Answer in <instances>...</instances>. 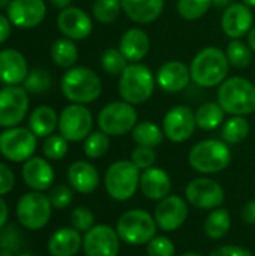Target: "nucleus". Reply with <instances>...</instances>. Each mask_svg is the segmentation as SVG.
Segmentation results:
<instances>
[{"instance_id":"nucleus-47","label":"nucleus","mask_w":255,"mask_h":256,"mask_svg":"<svg viewBox=\"0 0 255 256\" xmlns=\"http://www.w3.org/2000/svg\"><path fill=\"white\" fill-rule=\"evenodd\" d=\"M242 218L246 224L249 225H255V200L254 201H249L243 210H242Z\"/></svg>"},{"instance_id":"nucleus-1","label":"nucleus","mask_w":255,"mask_h":256,"mask_svg":"<svg viewBox=\"0 0 255 256\" xmlns=\"http://www.w3.org/2000/svg\"><path fill=\"white\" fill-rule=\"evenodd\" d=\"M228 68L230 63L222 50L206 46L197 52L191 63V80L200 87H216L227 80Z\"/></svg>"},{"instance_id":"nucleus-39","label":"nucleus","mask_w":255,"mask_h":256,"mask_svg":"<svg viewBox=\"0 0 255 256\" xmlns=\"http://www.w3.org/2000/svg\"><path fill=\"white\" fill-rule=\"evenodd\" d=\"M24 88L27 93H44L51 87V76L44 69H33L29 72V75L24 80Z\"/></svg>"},{"instance_id":"nucleus-44","label":"nucleus","mask_w":255,"mask_h":256,"mask_svg":"<svg viewBox=\"0 0 255 256\" xmlns=\"http://www.w3.org/2000/svg\"><path fill=\"white\" fill-rule=\"evenodd\" d=\"M131 160L140 170H147V168L153 166V164L156 160V153L152 147L137 146L131 153Z\"/></svg>"},{"instance_id":"nucleus-54","label":"nucleus","mask_w":255,"mask_h":256,"mask_svg":"<svg viewBox=\"0 0 255 256\" xmlns=\"http://www.w3.org/2000/svg\"><path fill=\"white\" fill-rule=\"evenodd\" d=\"M245 4H248L249 8H255V0H243Z\"/></svg>"},{"instance_id":"nucleus-37","label":"nucleus","mask_w":255,"mask_h":256,"mask_svg":"<svg viewBox=\"0 0 255 256\" xmlns=\"http://www.w3.org/2000/svg\"><path fill=\"white\" fill-rule=\"evenodd\" d=\"M212 6V0H177L176 8L182 18L192 21L207 14Z\"/></svg>"},{"instance_id":"nucleus-9","label":"nucleus","mask_w":255,"mask_h":256,"mask_svg":"<svg viewBox=\"0 0 255 256\" xmlns=\"http://www.w3.org/2000/svg\"><path fill=\"white\" fill-rule=\"evenodd\" d=\"M51 202L47 195L42 192H29L24 194L17 204V218L20 224L32 231L44 228L51 218Z\"/></svg>"},{"instance_id":"nucleus-43","label":"nucleus","mask_w":255,"mask_h":256,"mask_svg":"<svg viewBox=\"0 0 255 256\" xmlns=\"http://www.w3.org/2000/svg\"><path fill=\"white\" fill-rule=\"evenodd\" d=\"M174 243L164 236H155L147 243V255L149 256H174Z\"/></svg>"},{"instance_id":"nucleus-36","label":"nucleus","mask_w":255,"mask_h":256,"mask_svg":"<svg viewBox=\"0 0 255 256\" xmlns=\"http://www.w3.org/2000/svg\"><path fill=\"white\" fill-rule=\"evenodd\" d=\"M84 153L90 159H99L104 154H107L110 148V138L107 134L102 130L99 132H92L86 140H84Z\"/></svg>"},{"instance_id":"nucleus-51","label":"nucleus","mask_w":255,"mask_h":256,"mask_svg":"<svg viewBox=\"0 0 255 256\" xmlns=\"http://www.w3.org/2000/svg\"><path fill=\"white\" fill-rule=\"evenodd\" d=\"M233 0H212V6L215 8H228Z\"/></svg>"},{"instance_id":"nucleus-57","label":"nucleus","mask_w":255,"mask_h":256,"mask_svg":"<svg viewBox=\"0 0 255 256\" xmlns=\"http://www.w3.org/2000/svg\"><path fill=\"white\" fill-rule=\"evenodd\" d=\"M0 249H2V242H0Z\"/></svg>"},{"instance_id":"nucleus-5","label":"nucleus","mask_w":255,"mask_h":256,"mask_svg":"<svg viewBox=\"0 0 255 256\" xmlns=\"http://www.w3.org/2000/svg\"><path fill=\"white\" fill-rule=\"evenodd\" d=\"M188 162L198 172L215 174L230 165L231 152L228 144L221 140H204L191 148Z\"/></svg>"},{"instance_id":"nucleus-12","label":"nucleus","mask_w":255,"mask_h":256,"mask_svg":"<svg viewBox=\"0 0 255 256\" xmlns=\"http://www.w3.org/2000/svg\"><path fill=\"white\" fill-rule=\"evenodd\" d=\"M29 110V96L24 87L6 86L0 90V128L18 126Z\"/></svg>"},{"instance_id":"nucleus-11","label":"nucleus","mask_w":255,"mask_h":256,"mask_svg":"<svg viewBox=\"0 0 255 256\" xmlns=\"http://www.w3.org/2000/svg\"><path fill=\"white\" fill-rule=\"evenodd\" d=\"M93 116L84 105L72 104L63 108L59 116V130L60 135L68 141L78 142L86 140L92 134Z\"/></svg>"},{"instance_id":"nucleus-23","label":"nucleus","mask_w":255,"mask_h":256,"mask_svg":"<svg viewBox=\"0 0 255 256\" xmlns=\"http://www.w3.org/2000/svg\"><path fill=\"white\" fill-rule=\"evenodd\" d=\"M140 189L141 192L153 201H161L170 195L171 190V178L162 168H147L140 177Z\"/></svg>"},{"instance_id":"nucleus-50","label":"nucleus","mask_w":255,"mask_h":256,"mask_svg":"<svg viewBox=\"0 0 255 256\" xmlns=\"http://www.w3.org/2000/svg\"><path fill=\"white\" fill-rule=\"evenodd\" d=\"M72 0H50V3L54 6V8H59V9H66L69 8Z\"/></svg>"},{"instance_id":"nucleus-52","label":"nucleus","mask_w":255,"mask_h":256,"mask_svg":"<svg viewBox=\"0 0 255 256\" xmlns=\"http://www.w3.org/2000/svg\"><path fill=\"white\" fill-rule=\"evenodd\" d=\"M248 45L251 46V50L255 52V26L251 28V32L248 33Z\"/></svg>"},{"instance_id":"nucleus-24","label":"nucleus","mask_w":255,"mask_h":256,"mask_svg":"<svg viewBox=\"0 0 255 256\" xmlns=\"http://www.w3.org/2000/svg\"><path fill=\"white\" fill-rule=\"evenodd\" d=\"M119 50L131 63H140L150 50V39L141 28L132 27L123 33L119 42Z\"/></svg>"},{"instance_id":"nucleus-15","label":"nucleus","mask_w":255,"mask_h":256,"mask_svg":"<svg viewBox=\"0 0 255 256\" xmlns=\"http://www.w3.org/2000/svg\"><path fill=\"white\" fill-rule=\"evenodd\" d=\"M195 126H197L195 114L191 111V108L185 105H177L171 108L165 114L162 122L164 135L173 142L188 141L192 136Z\"/></svg>"},{"instance_id":"nucleus-55","label":"nucleus","mask_w":255,"mask_h":256,"mask_svg":"<svg viewBox=\"0 0 255 256\" xmlns=\"http://www.w3.org/2000/svg\"><path fill=\"white\" fill-rule=\"evenodd\" d=\"M180 256H203L201 254H197V252H186V254H183V255Z\"/></svg>"},{"instance_id":"nucleus-35","label":"nucleus","mask_w":255,"mask_h":256,"mask_svg":"<svg viewBox=\"0 0 255 256\" xmlns=\"http://www.w3.org/2000/svg\"><path fill=\"white\" fill-rule=\"evenodd\" d=\"M122 10V2L120 0H95L92 6V12L96 21L102 24H111L114 22Z\"/></svg>"},{"instance_id":"nucleus-18","label":"nucleus","mask_w":255,"mask_h":256,"mask_svg":"<svg viewBox=\"0 0 255 256\" xmlns=\"http://www.w3.org/2000/svg\"><path fill=\"white\" fill-rule=\"evenodd\" d=\"M221 27L231 39H240L248 34L254 27V15L251 8L245 3H231L222 14Z\"/></svg>"},{"instance_id":"nucleus-22","label":"nucleus","mask_w":255,"mask_h":256,"mask_svg":"<svg viewBox=\"0 0 255 256\" xmlns=\"http://www.w3.org/2000/svg\"><path fill=\"white\" fill-rule=\"evenodd\" d=\"M21 172L24 183L36 192H44L54 183V170L44 158L32 156L24 162Z\"/></svg>"},{"instance_id":"nucleus-45","label":"nucleus","mask_w":255,"mask_h":256,"mask_svg":"<svg viewBox=\"0 0 255 256\" xmlns=\"http://www.w3.org/2000/svg\"><path fill=\"white\" fill-rule=\"evenodd\" d=\"M15 186V176L12 172V170L6 165L0 162V196L9 194Z\"/></svg>"},{"instance_id":"nucleus-49","label":"nucleus","mask_w":255,"mask_h":256,"mask_svg":"<svg viewBox=\"0 0 255 256\" xmlns=\"http://www.w3.org/2000/svg\"><path fill=\"white\" fill-rule=\"evenodd\" d=\"M8 218H9V208H8V204L5 202V200H3V198H0V230L6 225Z\"/></svg>"},{"instance_id":"nucleus-27","label":"nucleus","mask_w":255,"mask_h":256,"mask_svg":"<svg viewBox=\"0 0 255 256\" xmlns=\"http://www.w3.org/2000/svg\"><path fill=\"white\" fill-rule=\"evenodd\" d=\"M83 246V238L75 228H60L48 240L51 256H74Z\"/></svg>"},{"instance_id":"nucleus-21","label":"nucleus","mask_w":255,"mask_h":256,"mask_svg":"<svg viewBox=\"0 0 255 256\" xmlns=\"http://www.w3.org/2000/svg\"><path fill=\"white\" fill-rule=\"evenodd\" d=\"M26 57L12 48L0 51V82L6 86H18L29 75Z\"/></svg>"},{"instance_id":"nucleus-29","label":"nucleus","mask_w":255,"mask_h":256,"mask_svg":"<svg viewBox=\"0 0 255 256\" xmlns=\"http://www.w3.org/2000/svg\"><path fill=\"white\" fill-rule=\"evenodd\" d=\"M51 58L57 66L71 69L78 60V48L69 38L57 39L51 45Z\"/></svg>"},{"instance_id":"nucleus-33","label":"nucleus","mask_w":255,"mask_h":256,"mask_svg":"<svg viewBox=\"0 0 255 256\" xmlns=\"http://www.w3.org/2000/svg\"><path fill=\"white\" fill-rule=\"evenodd\" d=\"M249 134V123L243 116H233L222 126V141L228 146L239 144L246 140Z\"/></svg>"},{"instance_id":"nucleus-20","label":"nucleus","mask_w":255,"mask_h":256,"mask_svg":"<svg viewBox=\"0 0 255 256\" xmlns=\"http://www.w3.org/2000/svg\"><path fill=\"white\" fill-rule=\"evenodd\" d=\"M155 76L156 86L161 90L167 93H177L188 87L191 81V70L185 63L170 60L158 69V74Z\"/></svg>"},{"instance_id":"nucleus-30","label":"nucleus","mask_w":255,"mask_h":256,"mask_svg":"<svg viewBox=\"0 0 255 256\" xmlns=\"http://www.w3.org/2000/svg\"><path fill=\"white\" fill-rule=\"evenodd\" d=\"M225 111L218 102H206L195 111L197 126L203 130H215L224 122Z\"/></svg>"},{"instance_id":"nucleus-53","label":"nucleus","mask_w":255,"mask_h":256,"mask_svg":"<svg viewBox=\"0 0 255 256\" xmlns=\"http://www.w3.org/2000/svg\"><path fill=\"white\" fill-rule=\"evenodd\" d=\"M9 3H11V0H0V9L8 8V6H9Z\"/></svg>"},{"instance_id":"nucleus-6","label":"nucleus","mask_w":255,"mask_h":256,"mask_svg":"<svg viewBox=\"0 0 255 256\" xmlns=\"http://www.w3.org/2000/svg\"><path fill=\"white\" fill-rule=\"evenodd\" d=\"M140 177L132 160H117L105 172V190L116 201H128L140 188Z\"/></svg>"},{"instance_id":"nucleus-25","label":"nucleus","mask_w":255,"mask_h":256,"mask_svg":"<svg viewBox=\"0 0 255 256\" xmlns=\"http://www.w3.org/2000/svg\"><path fill=\"white\" fill-rule=\"evenodd\" d=\"M68 182L74 190L80 194H92L99 184V174L92 164L77 160L68 170Z\"/></svg>"},{"instance_id":"nucleus-4","label":"nucleus","mask_w":255,"mask_h":256,"mask_svg":"<svg viewBox=\"0 0 255 256\" xmlns=\"http://www.w3.org/2000/svg\"><path fill=\"white\" fill-rule=\"evenodd\" d=\"M218 104L231 116L255 112V86L243 76H230L218 88Z\"/></svg>"},{"instance_id":"nucleus-34","label":"nucleus","mask_w":255,"mask_h":256,"mask_svg":"<svg viewBox=\"0 0 255 256\" xmlns=\"http://www.w3.org/2000/svg\"><path fill=\"white\" fill-rule=\"evenodd\" d=\"M225 56L228 58V63L237 69H243L251 64L252 62V50L249 45L242 42L240 39H233L227 45Z\"/></svg>"},{"instance_id":"nucleus-48","label":"nucleus","mask_w":255,"mask_h":256,"mask_svg":"<svg viewBox=\"0 0 255 256\" xmlns=\"http://www.w3.org/2000/svg\"><path fill=\"white\" fill-rule=\"evenodd\" d=\"M11 26L12 24H11L9 18L0 14V44H3L9 38V34H11Z\"/></svg>"},{"instance_id":"nucleus-8","label":"nucleus","mask_w":255,"mask_h":256,"mask_svg":"<svg viewBox=\"0 0 255 256\" xmlns=\"http://www.w3.org/2000/svg\"><path fill=\"white\" fill-rule=\"evenodd\" d=\"M138 120V114L134 105L128 102H111L105 105L99 116L98 124L99 129L108 136H120L128 132H132Z\"/></svg>"},{"instance_id":"nucleus-32","label":"nucleus","mask_w":255,"mask_h":256,"mask_svg":"<svg viewBox=\"0 0 255 256\" xmlns=\"http://www.w3.org/2000/svg\"><path fill=\"white\" fill-rule=\"evenodd\" d=\"M231 226V218L230 213L225 208H215L212 213L207 216L204 222V232L209 238L212 240H219L222 238Z\"/></svg>"},{"instance_id":"nucleus-46","label":"nucleus","mask_w":255,"mask_h":256,"mask_svg":"<svg viewBox=\"0 0 255 256\" xmlns=\"http://www.w3.org/2000/svg\"><path fill=\"white\" fill-rule=\"evenodd\" d=\"M209 256H252V254L240 246H221L212 250Z\"/></svg>"},{"instance_id":"nucleus-13","label":"nucleus","mask_w":255,"mask_h":256,"mask_svg":"<svg viewBox=\"0 0 255 256\" xmlns=\"http://www.w3.org/2000/svg\"><path fill=\"white\" fill-rule=\"evenodd\" d=\"M186 200L197 208L201 210H215L224 202V189L221 184L212 178L200 177L194 178L186 186Z\"/></svg>"},{"instance_id":"nucleus-17","label":"nucleus","mask_w":255,"mask_h":256,"mask_svg":"<svg viewBox=\"0 0 255 256\" xmlns=\"http://www.w3.org/2000/svg\"><path fill=\"white\" fill-rule=\"evenodd\" d=\"M47 15L44 0H11L8 6V18L12 26L20 28L38 27Z\"/></svg>"},{"instance_id":"nucleus-40","label":"nucleus","mask_w":255,"mask_h":256,"mask_svg":"<svg viewBox=\"0 0 255 256\" xmlns=\"http://www.w3.org/2000/svg\"><path fill=\"white\" fill-rule=\"evenodd\" d=\"M68 140L62 135H50L45 138L44 146H42V152L45 154L47 159L51 160H60L66 156L69 146H68Z\"/></svg>"},{"instance_id":"nucleus-38","label":"nucleus","mask_w":255,"mask_h":256,"mask_svg":"<svg viewBox=\"0 0 255 256\" xmlns=\"http://www.w3.org/2000/svg\"><path fill=\"white\" fill-rule=\"evenodd\" d=\"M101 64H102V69L108 75L120 76L122 72L128 66V60L125 58V56L122 54V51L119 48H108L104 51V54L101 57Z\"/></svg>"},{"instance_id":"nucleus-14","label":"nucleus","mask_w":255,"mask_h":256,"mask_svg":"<svg viewBox=\"0 0 255 256\" xmlns=\"http://www.w3.org/2000/svg\"><path fill=\"white\" fill-rule=\"evenodd\" d=\"M86 256H117L120 250V237L108 225H96L89 230L83 238Z\"/></svg>"},{"instance_id":"nucleus-41","label":"nucleus","mask_w":255,"mask_h":256,"mask_svg":"<svg viewBox=\"0 0 255 256\" xmlns=\"http://www.w3.org/2000/svg\"><path fill=\"white\" fill-rule=\"evenodd\" d=\"M50 202L54 208L57 210H63L66 207L71 206L74 194H72V188L66 186V184H57L50 190Z\"/></svg>"},{"instance_id":"nucleus-42","label":"nucleus","mask_w":255,"mask_h":256,"mask_svg":"<svg viewBox=\"0 0 255 256\" xmlns=\"http://www.w3.org/2000/svg\"><path fill=\"white\" fill-rule=\"evenodd\" d=\"M71 224L78 232H87L95 226V216L87 207H78L71 214Z\"/></svg>"},{"instance_id":"nucleus-16","label":"nucleus","mask_w":255,"mask_h":256,"mask_svg":"<svg viewBox=\"0 0 255 256\" xmlns=\"http://www.w3.org/2000/svg\"><path fill=\"white\" fill-rule=\"evenodd\" d=\"M153 218L162 231H176L185 224L188 218L186 201L179 195H168L158 202Z\"/></svg>"},{"instance_id":"nucleus-31","label":"nucleus","mask_w":255,"mask_h":256,"mask_svg":"<svg viewBox=\"0 0 255 256\" xmlns=\"http://www.w3.org/2000/svg\"><path fill=\"white\" fill-rule=\"evenodd\" d=\"M132 140L137 142V146L155 148L162 142L164 130H161V128L153 122H141L132 129Z\"/></svg>"},{"instance_id":"nucleus-28","label":"nucleus","mask_w":255,"mask_h":256,"mask_svg":"<svg viewBox=\"0 0 255 256\" xmlns=\"http://www.w3.org/2000/svg\"><path fill=\"white\" fill-rule=\"evenodd\" d=\"M29 126L38 138H47L53 135L56 128H59V116L54 108L41 105L32 111L29 117Z\"/></svg>"},{"instance_id":"nucleus-10","label":"nucleus","mask_w":255,"mask_h":256,"mask_svg":"<svg viewBox=\"0 0 255 256\" xmlns=\"http://www.w3.org/2000/svg\"><path fill=\"white\" fill-rule=\"evenodd\" d=\"M36 135L26 128H8L0 134V153L11 162H26L36 150Z\"/></svg>"},{"instance_id":"nucleus-7","label":"nucleus","mask_w":255,"mask_h":256,"mask_svg":"<svg viewBox=\"0 0 255 256\" xmlns=\"http://www.w3.org/2000/svg\"><path fill=\"white\" fill-rule=\"evenodd\" d=\"M156 226L153 216L137 208L129 210L119 218L116 231L122 242L132 246H141L147 244L156 236Z\"/></svg>"},{"instance_id":"nucleus-26","label":"nucleus","mask_w":255,"mask_h":256,"mask_svg":"<svg viewBox=\"0 0 255 256\" xmlns=\"http://www.w3.org/2000/svg\"><path fill=\"white\" fill-rule=\"evenodd\" d=\"M125 15L138 24H149L158 20L164 10V0H120Z\"/></svg>"},{"instance_id":"nucleus-56","label":"nucleus","mask_w":255,"mask_h":256,"mask_svg":"<svg viewBox=\"0 0 255 256\" xmlns=\"http://www.w3.org/2000/svg\"><path fill=\"white\" fill-rule=\"evenodd\" d=\"M20 256H35V255H30V254H23V255Z\"/></svg>"},{"instance_id":"nucleus-3","label":"nucleus","mask_w":255,"mask_h":256,"mask_svg":"<svg viewBox=\"0 0 255 256\" xmlns=\"http://www.w3.org/2000/svg\"><path fill=\"white\" fill-rule=\"evenodd\" d=\"M60 87L68 100L80 105L95 102L102 92V84L98 74L84 66L68 69L62 78Z\"/></svg>"},{"instance_id":"nucleus-2","label":"nucleus","mask_w":255,"mask_h":256,"mask_svg":"<svg viewBox=\"0 0 255 256\" xmlns=\"http://www.w3.org/2000/svg\"><path fill=\"white\" fill-rule=\"evenodd\" d=\"M156 87V76L143 63H131L122 72L119 80V93L131 105L147 102Z\"/></svg>"},{"instance_id":"nucleus-19","label":"nucleus","mask_w":255,"mask_h":256,"mask_svg":"<svg viewBox=\"0 0 255 256\" xmlns=\"http://www.w3.org/2000/svg\"><path fill=\"white\" fill-rule=\"evenodd\" d=\"M57 27L66 38L72 40H83L89 38L93 28L90 16L83 9L74 6L62 9L57 16Z\"/></svg>"}]
</instances>
